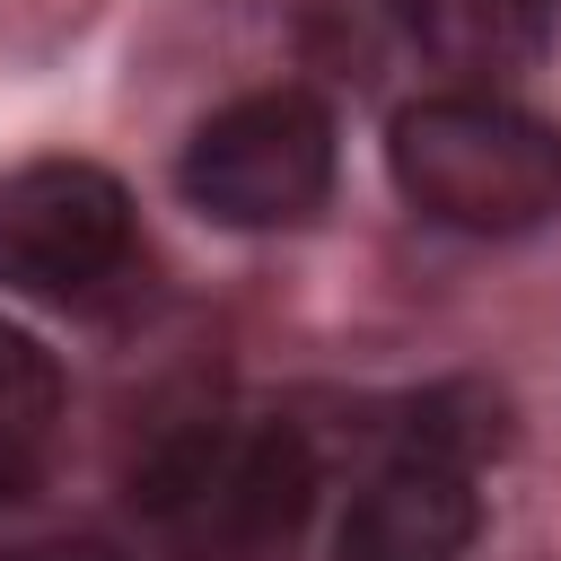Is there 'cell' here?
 Returning a JSON list of instances; mask_svg holds the SVG:
<instances>
[{
	"mask_svg": "<svg viewBox=\"0 0 561 561\" xmlns=\"http://www.w3.org/2000/svg\"><path fill=\"white\" fill-rule=\"evenodd\" d=\"M394 193L465 237H517L561 210V131L491 88H430L386 131Z\"/></svg>",
	"mask_w": 561,
	"mask_h": 561,
	"instance_id": "1",
	"label": "cell"
},
{
	"mask_svg": "<svg viewBox=\"0 0 561 561\" xmlns=\"http://www.w3.org/2000/svg\"><path fill=\"white\" fill-rule=\"evenodd\" d=\"M175 184L219 228H298L333 193V114L307 88L228 96L219 114L193 123Z\"/></svg>",
	"mask_w": 561,
	"mask_h": 561,
	"instance_id": "2",
	"label": "cell"
},
{
	"mask_svg": "<svg viewBox=\"0 0 561 561\" xmlns=\"http://www.w3.org/2000/svg\"><path fill=\"white\" fill-rule=\"evenodd\" d=\"M316 500V456L289 421L254 430H193L149 456L140 508L193 543H280Z\"/></svg>",
	"mask_w": 561,
	"mask_h": 561,
	"instance_id": "3",
	"label": "cell"
},
{
	"mask_svg": "<svg viewBox=\"0 0 561 561\" xmlns=\"http://www.w3.org/2000/svg\"><path fill=\"white\" fill-rule=\"evenodd\" d=\"M131 193L88 158H26L0 175V289L96 298L131 263Z\"/></svg>",
	"mask_w": 561,
	"mask_h": 561,
	"instance_id": "4",
	"label": "cell"
},
{
	"mask_svg": "<svg viewBox=\"0 0 561 561\" xmlns=\"http://www.w3.org/2000/svg\"><path fill=\"white\" fill-rule=\"evenodd\" d=\"M482 535V500L465 465L394 456L342 517V561H465Z\"/></svg>",
	"mask_w": 561,
	"mask_h": 561,
	"instance_id": "5",
	"label": "cell"
},
{
	"mask_svg": "<svg viewBox=\"0 0 561 561\" xmlns=\"http://www.w3.org/2000/svg\"><path fill=\"white\" fill-rule=\"evenodd\" d=\"M368 18L465 88H491L543 53V0H368Z\"/></svg>",
	"mask_w": 561,
	"mask_h": 561,
	"instance_id": "6",
	"label": "cell"
},
{
	"mask_svg": "<svg viewBox=\"0 0 561 561\" xmlns=\"http://www.w3.org/2000/svg\"><path fill=\"white\" fill-rule=\"evenodd\" d=\"M53 412H61V368H53V351H44L26 324L0 316V447L26 456V447L53 430Z\"/></svg>",
	"mask_w": 561,
	"mask_h": 561,
	"instance_id": "7",
	"label": "cell"
},
{
	"mask_svg": "<svg viewBox=\"0 0 561 561\" xmlns=\"http://www.w3.org/2000/svg\"><path fill=\"white\" fill-rule=\"evenodd\" d=\"M0 561H114V552L88 543V535H61V543H18V552H0Z\"/></svg>",
	"mask_w": 561,
	"mask_h": 561,
	"instance_id": "8",
	"label": "cell"
},
{
	"mask_svg": "<svg viewBox=\"0 0 561 561\" xmlns=\"http://www.w3.org/2000/svg\"><path fill=\"white\" fill-rule=\"evenodd\" d=\"M18 482H26V465H18V456H9V447H0V508H9V500H18Z\"/></svg>",
	"mask_w": 561,
	"mask_h": 561,
	"instance_id": "9",
	"label": "cell"
}]
</instances>
